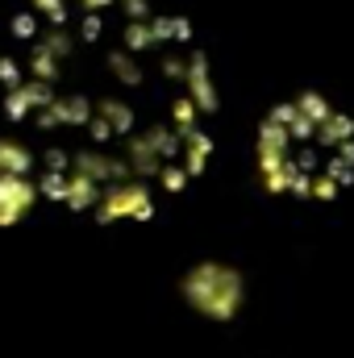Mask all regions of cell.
Here are the masks:
<instances>
[{"label": "cell", "instance_id": "2", "mask_svg": "<svg viewBox=\"0 0 354 358\" xmlns=\"http://www.w3.org/2000/svg\"><path fill=\"white\" fill-rule=\"evenodd\" d=\"M183 296L204 317H229L238 308V279L221 267H196L183 279Z\"/></svg>", "mask_w": 354, "mask_h": 358}, {"label": "cell", "instance_id": "1", "mask_svg": "<svg viewBox=\"0 0 354 358\" xmlns=\"http://www.w3.org/2000/svg\"><path fill=\"white\" fill-rule=\"evenodd\" d=\"M263 171L275 192L330 196L354 171L351 125L321 100H296L275 108L263 125Z\"/></svg>", "mask_w": 354, "mask_h": 358}]
</instances>
